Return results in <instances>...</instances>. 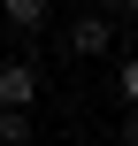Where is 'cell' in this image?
I'll use <instances>...</instances> for the list:
<instances>
[{"instance_id":"1","label":"cell","mask_w":138,"mask_h":146,"mask_svg":"<svg viewBox=\"0 0 138 146\" xmlns=\"http://www.w3.org/2000/svg\"><path fill=\"white\" fill-rule=\"evenodd\" d=\"M38 100V69L31 62H0V108H31Z\"/></svg>"},{"instance_id":"2","label":"cell","mask_w":138,"mask_h":146,"mask_svg":"<svg viewBox=\"0 0 138 146\" xmlns=\"http://www.w3.org/2000/svg\"><path fill=\"white\" fill-rule=\"evenodd\" d=\"M108 46H115L108 15H77V23H69V54H85V62H92V54H108Z\"/></svg>"},{"instance_id":"3","label":"cell","mask_w":138,"mask_h":146,"mask_svg":"<svg viewBox=\"0 0 138 146\" xmlns=\"http://www.w3.org/2000/svg\"><path fill=\"white\" fill-rule=\"evenodd\" d=\"M46 15H54V0H0V23H8L15 38H31V31H46Z\"/></svg>"},{"instance_id":"4","label":"cell","mask_w":138,"mask_h":146,"mask_svg":"<svg viewBox=\"0 0 138 146\" xmlns=\"http://www.w3.org/2000/svg\"><path fill=\"white\" fill-rule=\"evenodd\" d=\"M0 146H31V108H0Z\"/></svg>"},{"instance_id":"5","label":"cell","mask_w":138,"mask_h":146,"mask_svg":"<svg viewBox=\"0 0 138 146\" xmlns=\"http://www.w3.org/2000/svg\"><path fill=\"white\" fill-rule=\"evenodd\" d=\"M115 92H123V100H131V108H138V46H131V54H123V69H115Z\"/></svg>"},{"instance_id":"6","label":"cell","mask_w":138,"mask_h":146,"mask_svg":"<svg viewBox=\"0 0 138 146\" xmlns=\"http://www.w3.org/2000/svg\"><path fill=\"white\" fill-rule=\"evenodd\" d=\"M123 146H138V108H131V123H123Z\"/></svg>"},{"instance_id":"7","label":"cell","mask_w":138,"mask_h":146,"mask_svg":"<svg viewBox=\"0 0 138 146\" xmlns=\"http://www.w3.org/2000/svg\"><path fill=\"white\" fill-rule=\"evenodd\" d=\"M108 8H115V15H138V0H108Z\"/></svg>"},{"instance_id":"8","label":"cell","mask_w":138,"mask_h":146,"mask_svg":"<svg viewBox=\"0 0 138 146\" xmlns=\"http://www.w3.org/2000/svg\"><path fill=\"white\" fill-rule=\"evenodd\" d=\"M0 31H8V23H0Z\"/></svg>"}]
</instances>
